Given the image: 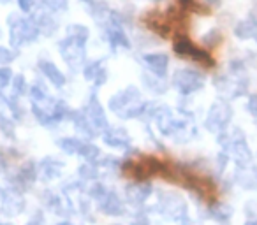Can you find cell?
I'll use <instances>...</instances> for the list:
<instances>
[{
    "mask_svg": "<svg viewBox=\"0 0 257 225\" xmlns=\"http://www.w3.org/2000/svg\"><path fill=\"white\" fill-rule=\"evenodd\" d=\"M11 25V43L15 46H22L23 43H30L39 36V25L34 18H18L11 16L9 18Z\"/></svg>",
    "mask_w": 257,
    "mask_h": 225,
    "instance_id": "obj_1",
    "label": "cell"
},
{
    "mask_svg": "<svg viewBox=\"0 0 257 225\" xmlns=\"http://www.w3.org/2000/svg\"><path fill=\"white\" fill-rule=\"evenodd\" d=\"M232 118V109L227 102L224 100H218L211 106L210 113H208V118H206V129L210 132H224L227 129L229 122Z\"/></svg>",
    "mask_w": 257,
    "mask_h": 225,
    "instance_id": "obj_2",
    "label": "cell"
},
{
    "mask_svg": "<svg viewBox=\"0 0 257 225\" xmlns=\"http://www.w3.org/2000/svg\"><path fill=\"white\" fill-rule=\"evenodd\" d=\"M173 85L178 88V92L189 95V93H194L203 88L204 76L197 71H192V69H180L173 76Z\"/></svg>",
    "mask_w": 257,
    "mask_h": 225,
    "instance_id": "obj_3",
    "label": "cell"
},
{
    "mask_svg": "<svg viewBox=\"0 0 257 225\" xmlns=\"http://www.w3.org/2000/svg\"><path fill=\"white\" fill-rule=\"evenodd\" d=\"M224 144L239 167L250 165V162H252V151H250L248 144H246L245 136H243L239 130H234V134L229 137V143H224Z\"/></svg>",
    "mask_w": 257,
    "mask_h": 225,
    "instance_id": "obj_4",
    "label": "cell"
},
{
    "mask_svg": "<svg viewBox=\"0 0 257 225\" xmlns=\"http://www.w3.org/2000/svg\"><path fill=\"white\" fill-rule=\"evenodd\" d=\"M60 50L67 64L79 65L83 62V57H85V41L67 36V39L62 41Z\"/></svg>",
    "mask_w": 257,
    "mask_h": 225,
    "instance_id": "obj_5",
    "label": "cell"
},
{
    "mask_svg": "<svg viewBox=\"0 0 257 225\" xmlns=\"http://www.w3.org/2000/svg\"><path fill=\"white\" fill-rule=\"evenodd\" d=\"M86 118H88V122L92 123L93 129L106 130V127H107V120H106V116H104L102 107H100V104L97 102V100L93 99V97H92V100H90V102H88V106H86Z\"/></svg>",
    "mask_w": 257,
    "mask_h": 225,
    "instance_id": "obj_6",
    "label": "cell"
},
{
    "mask_svg": "<svg viewBox=\"0 0 257 225\" xmlns=\"http://www.w3.org/2000/svg\"><path fill=\"white\" fill-rule=\"evenodd\" d=\"M143 62L152 69V72L157 76H164L166 74V69L169 65V57L168 55H162V53H157V55H145L143 57Z\"/></svg>",
    "mask_w": 257,
    "mask_h": 225,
    "instance_id": "obj_7",
    "label": "cell"
},
{
    "mask_svg": "<svg viewBox=\"0 0 257 225\" xmlns=\"http://www.w3.org/2000/svg\"><path fill=\"white\" fill-rule=\"evenodd\" d=\"M234 34L239 39H250V37H255L257 34V20L253 16L241 20L239 23H236L234 27Z\"/></svg>",
    "mask_w": 257,
    "mask_h": 225,
    "instance_id": "obj_8",
    "label": "cell"
},
{
    "mask_svg": "<svg viewBox=\"0 0 257 225\" xmlns=\"http://www.w3.org/2000/svg\"><path fill=\"white\" fill-rule=\"evenodd\" d=\"M39 67H41V71H43V74L46 76V78L50 79L53 85H57V86H64L65 85V76L58 71V67L55 64L43 60V62H39Z\"/></svg>",
    "mask_w": 257,
    "mask_h": 225,
    "instance_id": "obj_9",
    "label": "cell"
},
{
    "mask_svg": "<svg viewBox=\"0 0 257 225\" xmlns=\"http://www.w3.org/2000/svg\"><path fill=\"white\" fill-rule=\"evenodd\" d=\"M173 50H175L176 53L180 55V57H190V58H194V55L197 53V50H199V48L194 46V43L189 39V37L178 36L175 39V44H173Z\"/></svg>",
    "mask_w": 257,
    "mask_h": 225,
    "instance_id": "obj_10",
    "label": "cell"
},
{
    "mask_svg": "<svg viewBox=\"0 0 257 225\" xmlns=\"http://www.w3.org/2000/svg\"><path fill=\"white\" fill-rule=\"evenodd\" d=\"M23 206H25V202H23V199L18 195V193H15V192L6 193V197H4V211L8 214L22 213Z\"/></svg>",
    "mask_w": 257,
    "mask_h": 225,
    "instance_id": "obj_11",
    "label": "cell"
},
{
    "mask_svg": "<svg viewBox=\"0 0 257 225\" xmlns=\"http://www.w3.org/2000/svg\"><path fill=\"white\" fill-rule=\"evenodd\" d=\"M166 214H169V218H182L185 216V204L182 202V199L178 197H168L166 200Z\"/></svg>",
    "mask_w": 257,
    "mask_h": 225,
    "instance_id": "obj_12",
    "label": "cell"
},
{
    "mask_svg": "<svg viewBox=\"0 0 257 225\" xmlns=\"http://www.w3.org/2000/svg\"><path fill=\"white\" fill-rule=\"evenodd\" d=\"M104 141L113 148H125L128 144V137L123 130H107L104 134Z\"/></svg>",
    "mask_w": 257,
    "mask_h": 225,
    "instance_id": "obj_13",
    "label": "cell"
},
{
    "mask_svg": "<svg viewBox=\"0 0 257 225\" xmlns=\"http://www.w3.org/2000/svg\"><path fill=\"white\" fill-rule=\"evenodd\" d=\"M238 181L241 183V186H245V188H255L257 186V169L241 167L239 176H238Z\"/></svg>",
    "mask_w": 257,
    "mask_h": 225,
    "instance_id": "obj_14",
    "label": "cell"
},
{
    "mask_svg": "<svg viewBox=\"0 0 257 225\" xmlns=\"http://www.w3.org/2000/svg\"><path fill=\"white\" fill-rule=\"evenodd\" d=\"M150 185H145V183H136V185H133L131 188H128V199L134 200V202H141V200H145L148 197V193H150Z\"/></svg>",
    "mask_w": 257,
    "mask_h": 225,
    "instance_id": "obj_15",
    "label": "cell"
},
{
    "mask_svg": "<svg viewBox=\"0 0 257 225\" xmlns=\"http://www.w3.org/2000/svg\"><path fill=\"white\" fill-rule=\"evenodd\" d=\"M107 37H109V43L113 44V46H125L128 48V39L127 36L123 34V30L120 29V27H109L107 29Z\"/></svg>",
    "mask_w": 257,
    "mask_h": 225,
    "instance_id": "obj_16",
    "label": "cell"
},
{
    "mask_svg": "<svg viewBox=\"0 0 257 225\" xmlns=\"http://www.w3.org/2000/svg\"><path fill=\"white\" fill-rule=\"evenodd\" d=\"M102 209H106V213H113V214H120L121 213V202L114 193H107L104 195V202H102Z\"/></svg>",
    "mask_w": 257,
    "mask_h": 225,
    "instance_id": "obj_17",
    "label": "cell"
},
{
    "mask_svg": "<svg viewBox=\"0 0 257 225\" xmlns=\"http://www.w3.org/2000/svg\"><path fill=\"white\" fill-rule=\"evenodd\" d=\"M58 146H60L65 153H79L83 143L78 139H60L58 141Z\"/></svg>",
    "mask_w": 257,
    "mask_h": 225,
    "instance_id": "obj_18",
    "label": "cell"
},
{
    "mask_svg": "<svg viewBox=\"0 0 257 225\" xmlns=\"http://www.w3.org/2000/svg\"><path fill=\"white\" fill-rule=\"evenodd\" d=\"M36 22H37V25H39V30L43 34H46V36H51V34L57 30V29H55V27H57V25H55V22L48 15H43L39 20H36Z\"/></svg>",
    "mask_w": 257,
    "mask_h": 225,
    "instance_id": "obj_19",
    "label": "cell"
},
{
    "mask_svg": "<svg viewBox=\"0 0 257 225\" xmlns=\"http://www.w3.org/2000/svg\"><path fill=\"white\" fill-rule=\"evenodd\" d=\"M67 36L76 37V39H81V41H86L88 39V29H86V27H81V25H72V27H69Z\"/></svg>",
    "mask_w": 257,
    "mask_h": 225,
    "instance_id": "obj_20",
    "label": "cell"
},
{
    "mask_svg": "<svg viewBox=\"0 0 257 225\" xmlns=\"http://www.w3.org/2000/svg\"><path fill=\"white\" fill-rule=\"evenodd\" d=\"M79 153H81V157H85L86 160H93V158L99 157L100 151L97 150V148L93 146V144L83 143V146H81V150H79Z\"/></svg>",
    "mask_w": 257,
    "mask_h": 225,
    "instance_id": "obj_21",
    "label": "cell"
},
{
    "mask_svg": "<svg viewBox=\"0 0 257 225\" xmlns=\"http://www.w3.org/2000/svg\"><path fill=\"white\" fill-rule=\"evenodd\" d=\"M39 2L50 11H60V9H65V6H67V0H39Z\"/></svg>",
    "mask_w": 257,
    "mask_h": 225,
    "instance_id": "obj_22",
    "label": "cell"
},
{
    "mask_svg": "<svg viewBox=\"0 0 257 225\" xmlns=\"http://www.w3.org/2000/svg\"><path fill=\"white\" fill-rule=\"evenodd\" d=\"M218 41H220V34H218L217 29H213L211 32H208L206 36L203 37V43L206 44V46H215V44H218Z\"/></svg>",
    "mask_w": 257,
    "mask_h": 225,
    "instance_id": "obj_23",
    "label": "cell"
},
{
    "mask_svg": "<svg viewBox=\"0 0 257 225\" xmlns=\"http://www.w3.org/2000/svg\"><path fill=\"white\" fill-rule=\"evenodd\" d=\"M13 78V72L9 67H0V86H6Z\"/></svg>",
    "mask_w": 257,
    "mask_h": 225,
    "instance_id": "obj_24",
    "label": "cell"
},
{
    "mask_svg": "<svg viewBox=\"0 0 257 225\" xmlns=\"http://www.w3.org/2000/svg\"><path fill=\"white\" fill-rule=\"evenodd\" d=\"M246 109H248L250 115L257 116V95H252L246 102Z\"/></svg>",
    "mask_w": 257,
    "mask_h": 225,
    "instance_id": "obj_25",
    "label": "cell"
},
{
    "mask_svg": "<svg viewBox=\"0 0 257 225\" xmlns=\"http://www.w3.org/2000/svg\"><path fill=\"white\" fill-rule=\"evenodd\" d=\"M13 53L9 50H6V48H0V64H8V62L13 60Z\"/></svg>",
    "mask_w": 257,
    "mask_h": 225,
    "instance_id": "obj_26",
    "label": "cell"
},
{
    "mask_svg": "<svg viewBox=\"0 0 257 225\" xmlns=\"http://www.w3.org/2000/svg\"><path fill=\"white\" fill-rule=\"evenodd\" d=\"M15 90L18 93H25L27 86H23V76H16L15 78Z\"/></svg>",
    "mask_w": 257,
    "mask_h": 225,
    "instance_id": "obj_27",
    "label": "cell"
},
{
    "mask_svg": "<svg viewBox=\"0 0 257 225\" xmlns=\"http://www.w3.org/2000/svg\"><path fill=\"white\" fill-rule=\"evenodd\" d=\"M18 4H20V9H22L23 13H29L34 6V0H18Z\"/></svg>",
    "mask_w": 257,
    "mask_h": 225,
    "instance_id": "obj_28",
    "label": "cell"
},
{
    "mask_svg": "<svg viewBox=\"0 0 257 225\" xmlns=\"http://www.w3.org/2000/svg\"><path fill=\"white\" fill-rule=\"evenodd\" d=\"M204 4H208V6H218L220 4V0H203Z\"/></svg>",
    "mask_w": 257,
    "mask_h": 225,
    "instance_id": "obj_29",
    "label": "cell"
},
{
    "mask_svg": "<svg viewBox=\"0 0 257 225\" xmlns=\"http://www.w3.org/2000/svg\"><path fill=\"white\" fill-rule=\"evenodd\" d=\"M245 225H257V218H255V220H248Z\"/></svg>",
    "mask_w": 257,
    "mask_h": 225,
    "instance_id": "obj_30",
    "label": "cell"
},
{
    "mask_svg": "<svg viewBox=\"0 0 257 225\" xmlns=\"http://www.w3.org/2000/svg\"><path fill=\"white\" fill-rule=\"evenodd\" d=\"M29 225H41V223H37L36 221V218H32V220H30V223Z\"/></svg>",
    "mask_w": 257,
    "mask_h": 225,
    "instance_id": "obj_31",
    "label": "cell"
},
{
    "mask_svg": "<svg viewBox=\"0 0 257 225\" xmlns=\"http://www.w3.org/2000/svg\"><path fill=\"white\" fill-rule=\"evenodd\" d=\"M58 225H72V223H58Z\"/></svg>",
    "mask_w": 257,
    "mask_h": 225,
    "instance_id": "obj_32",
    "label": "cell"
},
{
    "mask_svg": "<svg viewBox=\"0 0 257 225\" xmlns=\"http://www.w3.org/2000/svg\"><path fill=\"white\" fill-rule=\"evenodd\" d=\"M0 2H8V0H0Z\"/></svg>",
    "mask_w": 257,
    "mask_h": 225,
    "instance_id": "obj_33",
    "label": "cell"
},
{
    "mask_svg": "<svg viewBox=\"0 0 257 225\" xmlns=\"http://www.w3.org/2000/svg\"><path fill=\"white\" fill-rule=\"evenodd\" d=\"M255 41H257V34H255Z\"/></svg>",
    "mask_w": 257,
    "mask_h": 225,
    "instance_id": "obj_34",
    "label": "cell"
},
{
    "mask_svg": "<svg viewBox=\"0 0 257 225\" xmlns=\"http://www.w3.org/2000/svg\"><path fill=\"white\" fill-rule=\"evenodd\" d=\"M114 225H118V223H114Z\"/></svg>",
    "mask_w": 257,
    "mask_h": 225,
    "instance_id": "obj_35",
    "label": "cell"
}]
</instances>
